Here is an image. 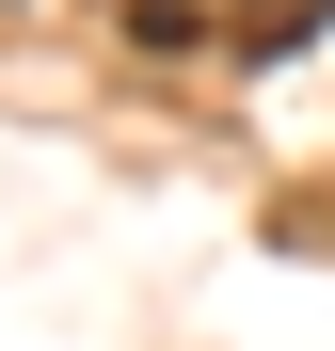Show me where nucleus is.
<instances>
[{
  "label": "nucleus",
  "mask_w": 335,
  "mask_h": 351,
  "mask_svg": "<svg viewBox=\"0 0 335 351\" xmlns=\"http://www.w3.org/2000/svg\"><path fill=\"white\" fill-rule=\"evenodd\" d=\"M319 32H335V0H240V16H223V48H240V64H303Z\"/></svg>",
  "instance_id": "1"
},
{
  "label": "nucleus",
  "mask_w": 335,
  "mask_h": 351,
  "mask_svg": "<svg viewBox=\"0 0 335 351\" xmlns=\"http://www.w3.org/2000/svg\"><path fill=\"white\" fill-rule=\"evenodd\" d=\"M223 16H240V0H128L144 48H223Z\"/></svg>",
  "instance_id": "2"
}]
</instances>
